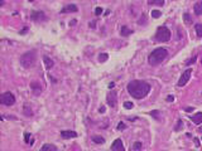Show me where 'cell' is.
<instances>
[{
  "instance_id": "11",
  "label": "cell",
  "mask_w": 202,
  "mask_h": 151,
  "mask_svg": "<svg viewBox=\"0 0 202 151\" xmlns=\"http://www.w3.org/2000/svg\"><path fill=\"white\" fill-rule=\"evenodd\" d=\"M61 136L63 138H75L77 137V134L75 131H61Z\"/></svg>"
},
{
  "instance_id": "25",
  "label": "cell",
  "mask_w": 202,
  "mask_h": 151,
  "mask_svg": "<svg viewBox=\"0 0 202 151\" xmlns=\"http://www.w3.org/2000/svg\"><path fill=\"white\" fill-rule=\"evenodd\" d=\"M124 107L126 108V110H131V108L134 107V103H133V102H129V101H126V102L124 103Z\"/></svg>"
},
{
  "instance_id": "9",
  "label": "cell",
  "mask_w": 202,
  "mask_h": 151,
  "mask_svg": "<svg viewBox=\"0 0 202 151\" xmlns=\"http://www.w3.org/2000/svg\"><path fill=\"white\" fill-rule=\"evenodd\" d=\"M111 149H113V151H125V147H124V145H123V141H121L120 138H116L115 141L113 142Z\"/></svg>"
},
{
  "instance_id": "31",
  "label": "cell",
  "mask_w": 202,
  "mask_h": 151,
  "mask_svg": "<svg viewBox=\"0 0 202 151\" xmlns=\"http://www.w3.org/2000/svg\"><path fill=\"white\" fill-rule=\"evenodd\" d=\"M95 14H96V15H101V14H102V9H101V8H96V9H95Z\"/></svg>"
},
{
  "instance_id": "16",
  "label": "cell",
  "mask_w": 202,
  "mask_h": 151,
  "mask_svg": "<svg viewBox=\"0 0 202 151\" xmlns=\"http://www.w3.org/2000/svg\"><path fill=\"white\" fill-rule=\"evenodd\" d=\"M30 88L33 89V92H34L36 94L41 93V91H42V87H41V84H39V83H37V82L30 83Z\"/></svg>"
},
{
  "instance_id": "20",
  "label": "cell",
  "mask_w": 202,
  "mask_h": 151,
  "mask_svg": "<svg viewBox=\"0 0 202 151\" xmlns=\"http://www.w3.org/2000/svg\"><path fill=\"white\" fill-rule=\"evenodd\" d=\"M149 5H164V0H149Z\"/></svg>"
},
{
  "instance_id": "6",
  "label": "cell",
  "mask_w": 202,
  "mask_h": 151,
  "mask_svg": "<svg viewBox=\"0 0 202 151\" xmlns=\"http://www.w3.org/2000/svg\"><path fill=\"white\" fill-rule=\"evenodd\" d=\"M191 74H192V69H191V68L186 69L184 72L182 73V76H181V78H179V81H178V83H177V86L178 87L186 86L187 82L189 81V78H191Z\"/></svg>"
},
{
  "instance_id": "27",
  "label": "cell",
  "mask_w": 202,
  "mask_h": 151,
  "mask_svg": "<svg viewBox=\"0 0 202 151\" xmlns=\"http://www.w3.org/2000/svg\"><path fill=\"white\" fill-rule=\"evenodd\" d=\"M145 23H147V15L143 14L142 15V18L138 20V24H142V25H143V24H145Z\"/></svg>"
},
{
  "instance_id": "2",
  "label": "cell",
  "mask_w": 202,
  "mask_h": 151,
  "mask_svg": "<svg viewBox=\"0 0 202 151\" xmlns=\"http://www.w3.org/2000/svg\"><path fill=\"white\" fill-rule=\"evenodd\" d=\"M167 56H168V50L166 48H157L149 54L148 62L150 65H158L166 59Z\"/></svg>"
},
{
  "instance_id": "1",
  "label": "cell",
  "mask_w": 202,
  "mask_h": 151,
  "mask_svg": "<svg viewBox=\"0 0 202 151\" xmlns=\"http://www.w3.org/2000/svg\"><path fill=\"white\" fill-rule=\"evenodd\" d=\"M128 92L130 96H133L137 100H142L148 93L150 92V84L145 81H140V79H134L128 83Z\"/></svg>"
},
{
  "instance_id": "26",
  "label": "cell",
  "mask_w": 202,
  "mask_h": 151,
  "mask_svg": "<svg viewBox=\"0 0 202 151\" xmlns=\"http://www.w3.org/2000/svg\"><path fill=\"white\" fill-rule=\"evenodd\" d=\"M160 15H162V13H160L159 10H152V16H153V18H155V19H157V18H159V16H160Z\"/></svg>"
},
{
  "instance_id": "37",
  "label": "cell",
  "mask_w": 202,
  "mask_h": 151,
  "mask_svg": "<svg viewBox=\"0 0 202 151\" xmlns=\"http://www.w3.org/2000/svg\"><path fill=\"white\" fill-rule=\"evenodd\" d=\"M186 111H187V112H191V111H193V107H187Z\"/></svg>"
},
{
  "instance_id": "22",
  "label": "cell",
  "mask_w": 202,
  "mask_h": 151,
  "mask_svg": "<svg viewBox=\"0 0 202 151\" xmlns=\"http://www.w3.org/2000/svg\"><path fill=\"white\" fill-rule=\"evenodd\" d=\"M183 19H184V23H186V24H192V15H189L188 13H184Z\"/></svg>"
},
{
  "instance_id": "40",
  "label": "cell",
  "mask_w": 202,
  "mask_h": 151,
  "mask_svg": "<svg viewBox=\"0 0 202 151\" xmlns=\"http://www.w3.org/2000/svg\"><path fill=\"white\" fill-rule=\"evenodd\" d=\"M177 39H181V29H178V35H177Z\"/></svg>"
},
{
  "instance_id": "19",
  "label": "cell",
  "mask_w": 202,
  "mask_h": 151,
  "mask_svg": "<svg viewBox=\"0 0 202 151\" xmlns=\"http://www.w3.org/2000/svg\"><path fill=\"white\" fill-rule=\"evenodd\" d=\"M92 141H94L95 144H104L105 142V140H104V137H101V136H92Z\"/></svg>"
},
{
  "instance_id": "10",
  "label": "cell",
  "mask_w": 202,
  "mask_h": 151,
  "mask_svg": "<svg viewBox=\"0 0 202 151\" xmlns=\"http://www.w3.org/2000/svg\"><path fill=\"white\" fill-rule=\"evenodd\" d=\"M78 10V8L76 7L75 4H67L65 7L61 9V13L62 14H65V13H76Z\"/></svg>"
},
{
  "instance_id": "3",
  "label": "cell",
  "mask_w": 202,
  "mask_h": 151,
  "mask_svg": "<svg viewBox=\"0 0 202 151\" xmlns=\"http://www.w3.org/2000/svg\"><path fill=\"white\" fill-rule=\"evenodd\" d=\"M36 61H37L36 50H28L20 57V64L24 68H32L36 64Z\"/></svg>"
},
{
  "instance_id": "33",
  "label": "cell",
  "mask_w": 202,
  "mask_h": 151,
  "mask_svg": "<svg viewBox=\"0 0 202 151\" xmlns=\"http://www.w3.org/2000/svg\"><path fill=\"white\" fill-rule=\"evenodd\" d=\"M29 137H30V134H25V135H24V141H25L27 144H29Z\"/></svg>"
},
{
  "instance_id": "28",
  "label": "cell",
  "mask_w": 202,
  "mask_h": 151,
  "mask_svg": "<svg viewBox=\"0 0 202 151\" xmlns=\"http://www.w3.org/2000/svg\"><path fill=\"white\" fill-rule=\"evenodd\" d=\"M183 126V122H182V120H178V122H177V126H176V131H179L181 130V127Z\"/></svg>"
},
{
  "instance_id": "15",
  "label": "cell",
  "mask_w": 202,
  "mask_h": 151,
  "mask_svg": "<svg viewBox=\"0 0 202 151\" xmlns=\"http://www.w3.org/2000/svg\"><path fill=\"white\" fill-rule=\"evenodd\" d=\"M43 62H44V65H46V68H47V69H50V68L54 65V62H53L49 57H47V56H46V57H43Z\"/></svg>"
},
{
  "instance_id": "43",
  "label": "cell",
  "mask_w": 202,
  "mask_h": 151,
  "mask_svg": "<svg viewBox=\"0 0 202 151\" xmlns=\"http://www.w3.org/2000/svg\"><path fill=\"white\" fill-rule=\"evenodd\" d=\"M73 24H76V20H72V22L70 23V25H73Z\"/></svg>"
},
{
  "instance_id": "8",
  "label": "cell",
  "mask_w": 202,
  "mask_h": 151,
  "mask_svg": "<svg viewBox=\"0 0 202 151\" xmlns=\"http://www.w3.org/2000/svg\"><path fill=\"white\" fill-rule=\"evenodd\" d=\"M30 19L34 20V22H43V20H46L47 18H46V15H44L43 11H33V13L30 14Z\"/></svg>"
},
{
  "instance_id": "30",
  "label": "cell",
  "mask_w": 202,
  "mask_h": 151,
  "mask_svg": "<svg viewBox=\"0 0 202 151\" xmlns=\"http://www.w3.org/2000/svg\"><path fill=\"white\" fill-rule=\"evenodd\" d=\"M150 115L154 117V118H157L158 120V115H159V111H152L150 112Z\"/></svg>"
},
{
  "instance_id": "14",
  "label": "cell",
  "mask_w": 202,
  "mask_h": 151,
  "mask_svg": "<svg viewBox=\"0 0 202 151\" xmlns=\"http://www.w3.org/2000/svg\"><path fill=\"white\" fill-rule=\"evenodd\" d=\"M23 112H24V115L27 116V117H32L33 116V111H32V108L29 106L28 103H24V106H23Z\"/></svg>"
},
{
  "instance_id": "23",
  "label": "cell",
  "mask_w": 202,
  "mask_h": 151,
  "mask_svg": "<svg viewBox=\"0 0 202 151\" xmlns=\"http://www.w3.org/2000/svg\"><path fill=\"white\" fill-rule=\"evenodd\" d=\"M142 142H139V141H137V142H134L133 144V151H142Z\"/></svg>"
},
{
  "instance_id": "35",
  "label": "cell",
  "mask_w": 202,
  "mask_h": 151,
  "mask_svg": "<svg viewBox=\"0 0 202 151\" xmlns=\"http://www.w3.org/2000/svg\"><path fill=\"white\" fill-rule=\"evenodd\" d=\"M95 24H96V22H90V24H88V27H90V28H92V29H94L95 27H96Z\"/></svg>"
},
{
  "instance_id": "34",
  "label": "cell",
  "mask_w": 202,
  "mask_h": 151,
  "mask_svg": "<svg viewBox=\"0 0 202 151\" xmlns=\"http://www.w3.org/2000/svg\"><path fill=\"white\" fill-rule=\"evenodd\" d=\"M166 100H167V102H173L174 97H173V96H171V94H169V96H168V97H167Z\"/></svg>"
},
{
  "instance_id": "44",
  "label": "cell",
  "mask_w": 202,
  "mask_h": 151,
  "mask_svg": "<svg viewBox=\"0 0 202 151\" xmlns=\"http://www.w3.org/2000/svg\"><path fill=\"white\" fill-rule=\"evenodd\" d=\"M198 131H201V132H202V127H200V129H198Z\"/></svg>"
},
{
  "instance_id": "13",
  "label": "cell",
  "mask_w": 202,
  "mask_h": 151,
  "mask_svg": "<svg viewBox=\"0 0 202 151\" xmlns=\"http://www.w3.org/2000/svg\"><path fill=\"white\" fill-rule=\"evenodd\" d=\"M134 32L131 30V29H129L126 25H123L121 27V29H120V35L121 37H128V35H131Z\"/></svg>"
},
{
  "instance_id": "18",
  "label": "cell",
  "mask_w": 202,
  "mask_h": 151,
  "mask_svg": "<svg viewBox=\"0 0 202 151\" xmlns=\"http://www.w3.org/2000/svg\"><path fill=\"white\" fill-rule=\"evenodd\" d=\"M42 151H57V147L54 146V145L52 144H46L42 146V149H41Z\"/></svg>"
},
{
  "instance_id": "45",
  "label": "cell",
  "mask_w": 202,
  "mask_h": 151,
  "mask_svg": "<svg viewBox=\"0 0 202 151\" xmlns=\"http://www.w3.org/2000/svg\"><path fill=\"white\" fill-rule=\"evenodd\" d=\"M29 1H33V0H29Z\"/></svg>"
},
{
  "instance_id": "7",
  "label": "cell",
  "mask_w": 202,
  "mask_h": 151,
  "mask_svg": "<svg viewBox=\"0 0 202 151\" xmlns=\"http://www.w3.org/2000/svg\"><path fill=\"white\" fill-rule=\"evenodd\" d=\"M106 102H108L109 106L115 107L116 103H117V94H116V92L111 91V92L108 94V97H106Z\"/></svg>"
},
{
  "instance_id": "4",
  "label": "cell",
  "mask_w": 202,
  "mask_h": 151,
  "mask_svg": "<svg viewBox=\"0 0 202 151\" xmlns=\"http://www.w3.org/2000/svg\"><path fill=\"white\" fill-rule=\"evenodd\" d=\"M171 35H172L171 34V30L167 28V27H159L157 29V32H155L154 38H155V40L159 42V43H166V42H168L171 39Z\"/></svg>"
},
{
  "instance_id": "21",
  "label": "cell",
  "mask_w": 202,
  "mask_h": 151,
  "mask_svg": "<svg viewBox=\"0 0 202 151\" xmlns=\"http://www.w3.org/2000/svg\"><path fill=\"white\" fill-rule=\"evenodd\" d=\"M195 29H196V34L197 37H202V24H196L195 25Z\"/></svg>"
},
{
  "instance_id": "39",
  "label": "cell",
  "mask_w": 202,
  "mask_h": 151,
  "mask_svg": "<svg viewBox=\"0 0 202 151\" xmlns=\"http://www.w3.org/2000/svg\"><path fill=\"white\" fill-rule=\"evenodd\" d=\"M27 30H28V29H27V28H24V29H23L22 32H20V35H22V34H24V33H25V32H27Z\"/></svg>"
},
{
  "instance_id": "12",
  "label": "cell",
  "mask_w": 202,
  "mask_h": 151,
  "mask_svg": "<svg viewBox=\"0 0 202 151\" xmlns=\"http://www.w3.org/2000/svg\"><path fill=\"white\" fill-rule=\"evenodd\" d=\"M189 118H191L196 125H200V123H202V112H197L196 115L189 116Z\"/></svg>"
},
{
  "instance_id": "29",
  "label": "cell",
  "mask_w": 202,
  "mask_h": 151,
  "mask_svg": "<svg viewBox=\"0 0 202 151\" xmlns=\"http://www.w3.org/2000/svg\"><path fill=\"white\" fill-rule=\"evenodd\" d=\"M196 59H197V57H193V58H191V59H188L187 62H186V64L189 65V64H192V63H195Z\"/></svg>"
},
{
  "instance_id": "24",
  "label": "cell",
  "mask_w": 202,
  "mask_h": 151,
  "mask_svg": "<svg viewBox=\"0 0 202 151\" xmlns=\"http://www.w3.org/2000/svg\"><path fill=\"white\" fill-rule=\"evenodd\" d=\"M108 58H109V56L106 54V53H102V54H100V57H99V61L102 63V62H106Z\"/></svg>"
},
{
  "instance_id": "42",
  "label": "cell",
  "mask_w": 202,
  "mask_h": 151,
  "mask_svg": "<svg viewBox=\"0 0 202 151\" xmlns=\"http://www.w3.org/2000/svg\"><path fill=\"white\" fill-rule=\"evenodd\" d=\"M4 3H5V0H0V7H3V5H4Z\"/></svg>"
},
{
  "instance_id": "41",
  "label": "cell",
  "mask_w": 202,
  "mask_h": 151,
  "mask_svg": "<svg viewBox=\"0 0 202 151\" xmlns=\"http://www.w3.org/2000/svg\"><path fill=\"white\" fill-rule=\"evenodd\" d=\"M99 111H100L101 113H104V112H105V107H101L100 110H99Z\"/></svg>"
},
{
  "instance_id": "36",
  "label": "cell",
  "mask_w": 202,
  "mask_h": 151,
  "mask_svg": "<svg viewBox=\"0 0 202 151\" xmlns=\"http://www.w3.org/2000/svg\"><path fill=\"white\" fill-rule=\"evenodd\" d=\"M195 144H196V146H197V147L200 146V141H198V138H195Z\"/></svg>"
},
{
  "instance_id": "32",
  "label": "cell",
  "mask_w": 202,
  "mask_h": 151,
  "mask_svg": "<svg viewBox=\"0 0 202 151\" xmlns=\"http://www.w3.org/2000/svg\"><path fill=\"white\" fill-rule=\"evenodd\" d=\"M125 129V125H124V122H119L117 123V130H124Z\"/></svg>"
},
{
  "instance_id": "17",
  "label": "cell",
  "mask_w": 202,
  "mask_h": 151,
  "mask_svg": "<svg viewBox=\"0 0 202 151\" xmlns=\"http://www.w3.org/2000/svg\"><path fill=\"white\" fill-rule=\"evenodd\" d=\"M193 11H195L196 15H202V1L196 3L195 7H193Z\"/></svg>"
},
{
  "instance_id": "5",
  "label": "cell",
  "mask_w": 202,
  "mask_h": 151,
  "mask_svg": "<svg viewBox=\"0 0 202 151\" xmlns=\"http://www.w3.org/2000/svg\"><path fill=\"white\" fill-rule=\"evenodd\" d=\"M0 103L4 106H13L15 103V97L12 92H5L0 97Z\"/></svg>"
},
{
  "instance_id": "38",
  "label": "cell",
  "mask_w": 202,
  "mask_h": 151,
  "mask_svg": "<svg viewBox=\"0 0 202 151\" xmlns=\"http://www.w3.org/2000/svg\"><path fill=\"white\" fill-rule=\"evenodd\" d=\"M114 86H115V84H114V83H113V82H111V83H110V84H109V88H110V89H113V88H114Z\"/></svg>"
}]
</instances>
